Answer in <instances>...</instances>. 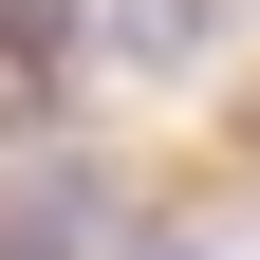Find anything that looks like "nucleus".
Instances as JSON below:
<instances>
[{
    "instance_id": "obj_1",
    "label": "nucleus",
    "mask_w": 260,
    "mask_h": 260,
    "mask_svg": "<svg viewBox=\"0 0 260 260\" xmlns=\"http://www.w3.org/2000/svg\"><path fill=\"white\" fill-rule=\"evenodd\" d=\"M112 223H130V186L93 168H0V260H112Z\"/></svg>"
},
{
    "instance_id": "obj_2",
    "label": "nucleus",
    "mask_w": 260,
    "mask_h": 260,
    "mask_svg": "<svg viewBox=\"0 0 260 260\" xmlns=\"http://www.w3.org/2000/svg\"><path fill=\"white\" fill-rule=\"evenodd\" d=\"M93 56H112V75H205L223 56V0H93Z\"/></svg>"
}]
</instances>
